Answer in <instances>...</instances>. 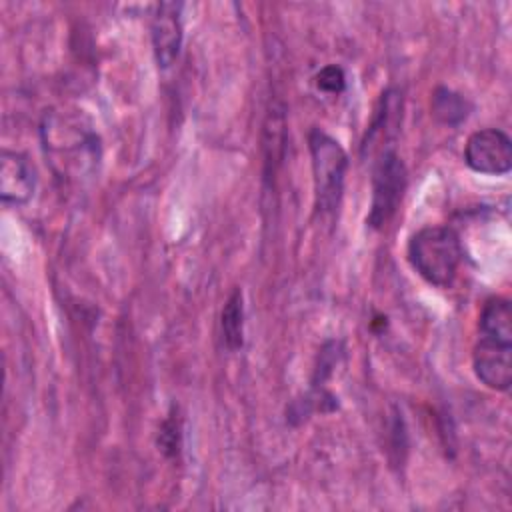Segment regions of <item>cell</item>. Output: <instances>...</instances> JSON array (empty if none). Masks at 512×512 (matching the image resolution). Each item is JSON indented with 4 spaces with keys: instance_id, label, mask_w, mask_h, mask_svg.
Listing matches in <instances>:
<instances>
[{
    "instance_id": "cell-1",
    "label": "cell",
    "mask_w": 512,
    "mask_h": 512,
    "mask_svg": "<svg viewBox=\"0 0 512 512\" xmlns=\"http://www.w3.org/2000/svg\"><path fill=\"white\" fill-rule=\"evenodd\" d=\"M40 138L44 154L60 178L82 182L98 170L102 158L100 136L80 110L46 112L40 124Z\"/></svg>"
},
{
    "instance_id": "cell-2",
    "label": "cell",
    "mask_w": 512,
    "mask_h": 512,
    "mask_svg": "<svg viewBox=\"0 0 512 512\" xmlns=\"http://www.w3.org/2000/svg\"><path fill=\"white\" fill-rule=\"evenodd\" d=\"M408 262L428 284L448 288L462 264V244L448 226L420 228L408 240Z\"/></svg>"
},
{
    "instance_id": "cell-3",
    "label": "cell",
    "mask_w": 512,
    "mask_h": 512,
    "mask_svg": "<svg viewBox=\"0 0 512 512\" xmlns=\"http://www.w3.org/2000/svg\"><path fill=\"white\" fill-rule=\"evenodd\" d=\"M308 146L312 156L316 210L320 216H332L342 200L348 156L340 142L320 128L310 130Z\"/></svg>"
},
{
    "instance_id": "cell-4",
    "label": "cell",
    "mask_w": 512,
    "mask_h": 512,
    "mask_svg": "<svg viewBox=\"0 0 512 512\" xmlns=\"http://www.w3.org/2000/svg\"><path fill=\"white\" fill-rule=\"evenodd\" d=\"M406 190V168L394 150H384L374 166L372 200L368 212L370 228H384L396 214Z\"/></svg>"
},
{
    "instance_id": "cell-5",
    "label": "cell",
    "mask_w": 512,
    "mask_h": 512,
    "mask_svg": "<svg viewBox=\"0 0 512 512\" xmlns=\"http://www.w3.org/2000/svg\"><path fill=\"white\" fill-rule=\"evenodd\" d=\"M464 162L470 170L488 176L508 174L512 168V140L504 130L482 128L470 134L464 146Z\"/></svg>"
},
{
    "instance_id": "cell-6",
    "label": "cell",
    "mask_w": 512,
    "mask_h": 512,
    "mask_svg": "<svg viewBox=\"0 0 512 512\" xmlns=\"http://www.w3.org/2000/svg\"><path fill=\"white\" fill-rule=\"evenodd\" d=\"M476 378L496 392H506L512 384V342L480 336L472 352Z\"/></svg>"
},
{
    "instance_id": "cell-7",
    "label": "cell",
    "mask_w": 512,
    "mask_h": 512,
    "mask_svg": "<svg viewBox=\"0 0 512 512\" xmlns=\"http://www.w3.org/2000/svg\"><path fill=\"white\" fill-rule=\"evenodd\" d=\"M182 4L176 2H162L156 6L150 24L152 48L154 58L160 68H170L178 58L182 46V18H180Z\"/></svg>"
},
{
    "instance_id": "cell-8",
    "label": "cell",
    "mask_w": 512,
    "mask_h": 512,
    "mask_svg": "<svg viewBox=\"0 0 512 512\" xmlns=\"http://www.w3.org/2000/svg\"><path fill=\"white\" fill-rule=\"evenodd\" d=\"M36 190V172L30 160L14 150H2L0 196L6 204H26Z\"/></svg>"
},
{
    "instance_id": "cell-9",
    "label": "cell",
    "mask_w": 512,
    "mask_h": 512,
    "mask_svg": "<svg viewBox=\"0 0 512 512\" xmlns=\"http://www.w3.org/2000/svg\"><path fill=\"white\" fill-rule=\"evenodd\" d=\"M480 336L512 342V310L510 302L502 296H492L484 302L478 318Z\"/></svg>"
},
{
    "instance_id": "cell-10",
    "label": "cell",
    "mask_w": 512,
    "mask_h": 512,
    "mask_svg": "<svg viewBox=\"0 0 512 512\" xmlns=\"http://www.w3.org/2000/svg\"><path fill=\"white\" fill-rule=\"evenodd\" d=\"M430 110H432V116L440 124L458 126L468 118V114L472 110V104L460 92H456L452 88H446V86H438L432 92Z\"/></svg>"
},
{
    "instance_id": "cell-11",
    "label": "cell",
    "mask_w": 512,
    "mask_h": 512,
    "mask_svg": "<svg viewBox=\"0 0 512 512\" xmlns=\"http://www.w3.org/2000/svg\"><path fill=\"white\" fill-rule=\"evenodd\" d=\"M222 342L230 352H236L244 344V300L242 290L236 288L228 296L220 314Z\"/></svg>"
},
{
    "instance_id": "cell-12",
    "label": "cell",
    "mask_w": 512,
    "mask_h": 512,
    "mask_svg": "<svg viewBox=\"0 0 512 512\" xmlns=\"http://www.w3.org/2000/svg\"><path fill=\"white\" fill-rule=\"evenodd\" d=\"M182 448V424L180 418L172 412L158 430V450L166 458H178Z\"/></svg>"
},
{
    "instance_id": "cell-13",
    "label": "cell",
    "mask_w": 512,
    "mask_h": 512,
    "mask_svg": "<svg viewBox=\"0 0 512 512\" xmlns=\"http://www.w3.org/2000/svg\"><path fill=\"white\" fill-rule=\"evenodd\" d=\"M316 86L328 94H340L346 86V76L344 70L336 64L324 66L318 74H316Z\"/></svg>"
},
{
    "instance_id": "cell-14",
    "label": "cell",
    "mask_w": 512,
    "mask_h": 512,
    "mask_svg": "<svg viewBox=\"0 0 512 512\" xmlns=\"http://www.w3.org/2000/svg\"><path fill=\"white\" fill-rule=\"evenodd\" d=\"M390 450L396 452V458L394 462H404V456H406V448H408V442H406V428H404V420H402V414L400 412H394L392 418H390Z\"/></svg>"
}]
</instances>
